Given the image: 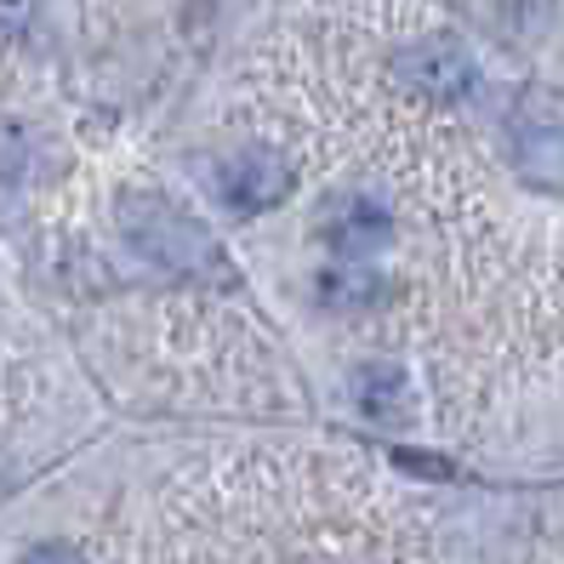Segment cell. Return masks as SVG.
Here are the masks:
<instances>
[{
  "label": "cell",
  "mask_w": 564,
  "mask_h": 564,
  "mask_svg": "<svg viewBox=\"0 0 564 564\" xmlns=\"http://www.w3.org/2000/svg\"><path fill=\"white\" fill-rule=\"evenodd\" d=\"M120 228L138 257H149L154 269L177 274V280H228V257L217 235L188 217L183 206L160 200V194H126L120 200Z\"/></svg>",
  "instance_id": "obj_1"
},
{
  "label": "cell",
  "mask_w": 564,
  "mask_h": 564,
  "mask_svg": "<svg viewBox=\"0 0 564 564\" xmlns=\"http://www.w3.org/2000/svg\"><path fill=\"white\" fill-rule=\"evenodd\" d=\"M217 194H223L228 212L257 217V212L280 206L285 194H291V165H285L274 149L251 143V149H240V154L217 160Z\"/></svg>",
  "instance_id": "obj_2"
},
{
  "label": "cell",
  "mask_w": 564,
  "mask_h": 564,
  "mask_svg": "<svg viewBox=\"0 0 564 564\" xmlns=\"http://www.w3.org/2000/svg\"><path fill=\"white\" fill-rule=\"evenodd\" d=\"M393 75H400V86H411L416 97H434V104H456V97H468L479 86V69L474 57L462 52L456 41H416L411 52L393 57Z\"/></svg>",
  "instance_id": "obj_3"
},
{
  "label": "cell",
  "mask_w": 564,
  "mask_h": 564,
  "mask_svg": "<svg viewBox=\"0 0 564 564\" xmlns=\"http://www.w3.org/2000/svg\"><path fill=\"white\" fill-rule=\"evenodd\" d=\"M388 235H393V212L377 200V194H348V200H337L330 217H325L330 251L348 257V262H365L371 251H382Z\"/></svg>",
  "instance_id": "obj_4"
},
{
  "label": "cell",
  "mask_w": 564,
  "mask_h": 564,
  "mask_svg": "<svg viewBox=\"0 0 564 564\" xmlns=\"http://www.w3.org/2000/svg\"><path fill=\"white\" fill-rule=\"evenodd\" d=\"M354 405L382 427H405L411 411H416V388H411V377L400 371V365L377 359V365H359L354 371Z\"/></svg>",
  "instance_id": "obj_5"
},
{
  "label": "cell",
  "mask_w": 564,
  "mask_h": 564,
  "mask_svg": "<svg viewBox=\"0 0 564 564\" xmlns=\"http://www.w3.org/2000/svg\"><path fill=\"white\" fill-rule=\"evenodd\" d=\"M513 165L530 188H564V126L558 120H524L513 131Z\"/></svg>",
  "instance_id": "obj_6"
},
{
  "label": "cell",
  "mask_w": 564,
  "mask_h": 564,
  "mask_svg": "<svg viewBox=\"0 0 564 564\" xmlns=\"http://www.w3.org/2000/svg\"><path fill=\"white\" fill-rule=\"evenodd\" d=\"M319 296H325V308H337V314H359V308H371L382 303V280L371 269H330L319 274Z\"/></svg>",
  "instance_id": "obj_7"
},
{
  "label": "cell",
  "mask_w": 564,
  "mask_h": 564,
  "mask_svg": "<svg viewBox=\"0 0 564 564\" xmlns=\"http://www.w3.org/2000/svg\"><path fill=\"white\" fill-rule=\"evenodd\" d=\"M18 564H86L75 547H63V542H41V547H29Z\"/></svg>",
  "instance_id": "obj_8"
}]
</instances>
